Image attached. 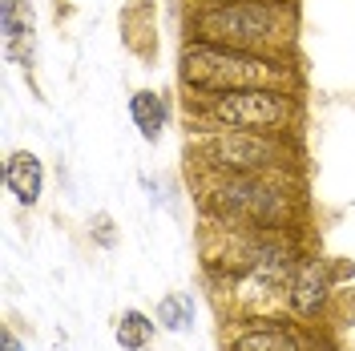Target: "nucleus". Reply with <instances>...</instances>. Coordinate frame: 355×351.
Instances as JSON below:
<instances>
[{
  "label": "nucleus",
  "instance_id": "nucleus-1",
  "mask_svg": "<svg viewBox=\"0 0 355 351\" xmlns=\"http://www.w3.org/2000/svg\"><path fill=\"white\" fill-rule=\"evenodd\" d=\"M299 12L291 0H194L186 12V41L287 57Z\"/></svg>",
  "mask_w": 355,
  "mask_h": 351
},
{
  "label": "nucleus",
  "instance_id": "nucleus-2",
  "mask_svg": "<svg viewBox=\"0 0 355 351\" xmlns=\"http://www.w3.org/2000/svg\"><path fill=\"white\" fill-rule=\"evenodd\" d=\"M202 214L218 226L243 230H291L299 222L295 174H194Z\"/></svg>",
  "mask_w": 355,
  "mask_h": 351
},
{
  "label": "nucleus",
  "instance_id": "nucleus-3",
  "mask_svg": "<svg viewBox=\"0 0 355 351\" xmlns=\"http://www.w3.org/2000/svg\"><path fill=\"white\" fill-rule=\"evenodd\" d=\"M178 81L186 93H234V89H299L287 57L222 49L206 41H186L178 57Z\"/></svg>",
  "mask_w": 355,
  "mask_h": 351
},
{
  "label": "nucleus",
  "instance_id": "nucleus-4",
  "mask_svg": "<svg viewBox=\"0 0 355 351\" xmlns=\"http://www.w3.org/2000/svg\"><path fill=\"white\" fill-rule=\"evenodd\" d=\"M190 130H254L295 133L303 121L299 89H234V93H190Z\"/></svg>",
  "mask_w": 355,
  "mask_h": 351
},
{
  "label": "nucleus",
  "instance_id": "nucleus-5",
  "mask_svg": "<svg viewBox=\"0 0 355 351\" xmlns=\"http://www.w3.org/2000/svg\"><path fill=\"white\" fill-rule=\"evenodd\" d=\"M186 157L194 174H299V146L291 133L194 130Z\"/></svg>",
  "mask_w": 355,
  "mask_h": 351
},
{
  "label": "nucleus",
  "instance_id": "nucleus-6",
  "mask_svg": "<svg viewBox=\"0 0 355 351\" xmlns=\"http://www.w3.org/2000/svg\"><path fill=\"white\" fill-rule=\"evenodd\" d=\"M335 271H331V259L319 255V250H307L299 259V271L287 286V315L303 327H323L327 315H331V303H335Z\"/></svg>",
  "mask_w": 355,
  "mask_h": 351
},
{
  "label": "nucleus",
  "instance_id": "nucleus-7",
  "mask_svg": "<svg viewBox=\"0 0 355 351\" xmlns=\"http://www.w3.org/2000/svg\"><path fill=\"white\" fill-rule=\"evenodd\" d=\"M222 351H307V327L287 315H230Z\"/></svg>",
  "mask_w": 355,
  "mask_h": 351
},
{
  "label": "nucleus",
  "instance_id": "nucleus-8",
  "mask_svg": "<svg viewBox=\"0 0 355 351\" xmlns=\"http://www.w3.org/2000/svg\"><path fill=\"white\" fill-rule=\"evenodd\" d=\"M4 182H8V190L12 198L21 202V206H41V194H44V166L41 157L33 154V150H17V154H8L4 162Z\"/></svg>",
  "mask_w": 355,
  "mask_h": 351
},
{
  "label": "nucleus",
  "instance_id": "nucleus-9",
  "mask_svg": "<svg viewBox=\"0 0 355 351\" xmlns=\"http://www.w3.org/2000/svg\"><path fill=\"white\" fill-rule=\"evenodd\" d=\"M166 97L162 93H154V89H137L130 97V121L137 126V133H141V142H150V146H157L162 142V133H166Z\"/></svg>",
  "mask_w": 355,
  "mask_h": 351
},
{
  "label": "nucleus",
  "instance_id": "nucleus-10",
  "mask_svg": "<svg viewBox=\"0 0 355 351\" xmlns=\"http://www.w3.org/2000/svg\"><path fill=\"white\" fill-rule=\"evenodd\" d=\"M33 4L28 0H0V33H4V49L12 53V57H21L24 61V49L21 44L28 41L33 44Z\"/></svg>",
  "mask_w": 355,
  "mask_h": 351
},
{
  "label": "nucleus",
  "instance_id": "nucleus-11",
  "mask_svg": "<svg viewBox=\"0 0 355 351\" xmlns=\"http://www.w3.org/2000/svg\"><path fill=\"white\" fill-rule=\"evenodd\" d=\"M154 335H157V319L137 307H125L117 315V323H113V339H117V348H125V351H146L154 343Z\"/></svg>",
  "mask_w": 355,
  "mask_h": 351
},
{
  "label": "nucleus",
  "instance_id": "nucleus-12",
  "mask_svg": "<svg viewBox=\"0 0 355 351\" xmlns=\"http://www.w3.org/2000/svg\"><path fill=\"white\" fill-rule=\"evenodd\" d=\"M154 319L162 331H174V335L190 331L194 327V295L190 291H166L154 307Z\"/></svg>",
  "mask_w": 355,
  "mask_h": 351
},
{
  "label": "nucleus",
  "instance_id": "nucleus-13",
  "mask_svg": "<svg viewBox=\"0 0 355 351\" xmlns=\"http://www.w3.org/2000/svg\"><path fill=\"white\" fill-rule=\"evenodd\" d=\"M89 239L97 242L101 250H113V246H117V222H113L105 210L93 214V219H89Z\"/></svg>",
  "mask_w": 355,
  "mask_h": 351
},
{
  "label": "nucleus",
  "instance_id": "nucleus-14",
  "mask_svg": "<svg viewBox=\"0 0 355 351\" xmlns=\"http://www.w3.org/2000/svg\"><path fill=\"white\" fill-rule=\"evenodd\" d=\"M0 351H28V348L21 343V335H17V331L4 327V335H0Z\"/></svg>",
  "mask_w": 355,
  "mask_h": 351
}]
</instances>
